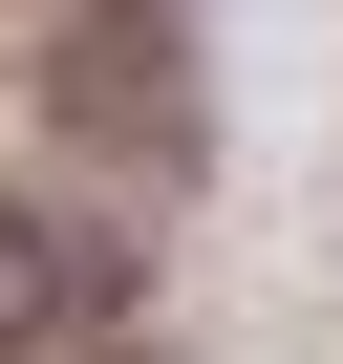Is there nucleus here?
<instances>
[{
	"label": "nucleus",
	"instance_id": "f257e3e1",
	"mask_svg": "<svg viewBox=\"0 0 343 364\" xmlns=\"http://www.w3.org/2000/svg\"><path fill=\"white\" fill-rule=\"evenodd\" d=\"M86 321H129V257L65 236L43 193H0V364H43V343H86Z\"/></svg>",
	"mask_w": 343,
	"mask_h": 364
}]
</instances>
